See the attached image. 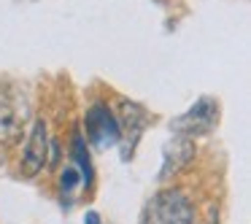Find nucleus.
Listing matches in <instances>:
<instances>
[{
    "mask_svg": "<svg viewBox=\"0 0 251 224\" xmlns=\"http://www.w3.org/2000/svg\"><path fill=\"white\" fill-rule=\"evenodd\" d=\"M195 208L181 189H162L146 202L141 224H192Z\"/></svg>",
    "mask_w": 251,
    "mask_h": 224,
    "instance_id": "nucleus-1",
    "label": "nucleus"
},
{
    "mask_svg": "<svg viewBox=\"0 0 251 224\" xmlns=\"http://www.w3.org/2000/svg\"><path fill=\"white\" fill-rule=\"evenodd\" d=\"M149 122H151V116H149V111L143 105L132 103V100H122L119 103V119H116V124H119V143L116 146L122 149V159L125 162L132 157V151H135Z\"/></svg>",
    "mask_w": 251,
    "mask_h": 224,
    "instance_id": "nucleus-2",
    "label": "nucleus"
},
{
    "mask_svg": "<svg viewBox=\"0 0 251 224\" xmlns=\"http://www.w3.org/2000/svg\"><path fill=\"white\" fill-rule=\"evenodd\" d=\"M216 116H219L216 100H213V98H200L189 111H186V114L176 116V119L170 122V132H176V135H181V138L205 135V132L213 130Z\"/></svg>",
    "mask_w": 251,
    "mask_h": 224,
    "instance_id": "nucleus-3",
    "label": "nucleus"
},
{
    "mask_svg": "<svg viewBox=\"0 0 251 224\" xmlns=\"http://www.w3.org/2000/svg\"><path fill=\"white\" fill-rule=\"evenodd\" d=\"M84 127H87L89 143L100 151L114 149L119 143V124H116V116L111 114V108L105 103L89 105L87 116H84Z\"/></svg>",
    "mask_w": 251,
    "mask_h": 224,
    "instance_id": "nucleus-4",
    "label": "nucleus"
},
{
    "mask_svg": "<svg viewBox=\"0 0 251 224\" xmlns=\"http://www.w3.org/2000/svg\"><path fill=\"white\" fill-rule=\"evenodd\" d=\"M27 119V103L19 92H6L0 87V141H17Z\"/></svg>",
    "mask_w": 251,
    "mask_h": 224,
    "instance_id": "nucleus-5",
    "label": "nucleus"
},
{
    "mask_svg": "<svg viewBox=\"0 0 251 224\" xmlns=\"http://www.w3.org/2000/svg\"><path fill=\"white\" fill-rule=\"evenodd\" d=\"M46 154H49V132H46V122L38 119L30 130V138L25 143V154H22V173L27 178H35L44 170Z\"/></svg>",
    "mask_w": 251,
    "mask_h": 224,
    "instance_id": "nucleus-6",
    "label": "nucleus"
},
{
    "mask_svg": "<svg viewBox=\"0 0 251 224\" xmlns=\"http://www.w3.org/2000/svg\"><path fill=\"white\" fill-rule=\"evenodd\" d=\"M195 159V141L192 138H173L162 151V168H159V181H168L170 175H176L178 170H184L186 165Z\"/></svg>",
    "mask_w": 251,
    "mask_h": 224,
    "instance_id": "nucleus-7",
    "label": "nucleus"
},
{
    "mask_svg": "<svg viewBox=\"0 0 251 224\" xmlns=\"http://www.w3.org/2000/svg\"><path fill=\"white\" fill-rule=\"evenodd\" d=\"M73 157H76V165L81 168V184L89 186L92 184V165H89V154H87V146H84V138L81 132H73Z\"/></svg>",
    "mask_w": 251,
    "mask_h": 224,
    "instance_id": "nucleus-8",
    "label": "nucleus"
},
{
    "mask_svg": "<svg viewBox=\"0 0 251 224\" xmlns=\"http://www.w3.org/2000/svg\"><path fill=\"white\" fill-rule=\"evenodd\" d=\"M78 184H81V175H78L76 168H65V170L60 173V189L65 192V195H71V192L76 189Z\"/></svg>",
    "mask_w": 251,
    "mask_h": 224,
    "instance_id": "nucleus-9",
    "label": "nucleus"
},
{
    "mask_svg": "<svg viewBox=\"0 0 251 224\" xmlns=\"http://www.w3.org/2000/svg\"><path fill=\"white\" fill-rule=\"evenodd\" d=\"M84 224H103V219H100L98 211H87L84 213Z\"/></svg>",
    "mask_w": 251,
    "mask_h": 224,
    "instance_id": "nucleus-10",
    "label": "nucleus"
},
{
    "mask_svg": "<svg viewBox=\"0 0 251 224\" xmlns=\"http://www.w3.org/2000/svg\"><path fill=\"white\" fill-rule=\"evenodd\" d=\"M213 213H216V211H213V208H211V224H216V222H213Z\"/></svg>",
    "mask_w": 251,
    "mask_h": 224,
    "instance_id": "nucleus-11",
    "label": "nucleus"
}]
</instances>
